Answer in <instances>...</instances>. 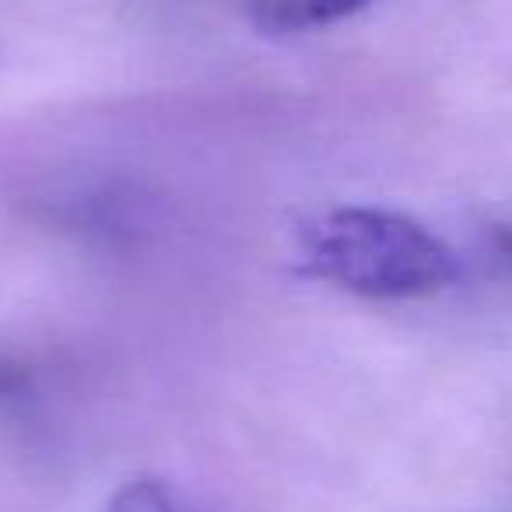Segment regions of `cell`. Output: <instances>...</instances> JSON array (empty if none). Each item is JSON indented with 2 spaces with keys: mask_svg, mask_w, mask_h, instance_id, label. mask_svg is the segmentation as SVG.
I'll use <instances>...</instances> for the list:
<instances>
[{
  "mask_svg": "<svg viewBox=\"0 0 512 512\" xmlns=\"http://www.w3.org/2000/svg\"><path fill=\"white\" fill-rule=\"evenodd\" d=\"M106 512H186V505L179 502L172 488L151 481V477H137L109 498Z\"/></svg>",
  "mask_w": 512,
  "mask_h": 512,
  "instance_id": "cell-3",
  "label": "cell"
},
{
  "mask_svg": "<svg viewBox=\"0 0 512 512\" xmlns=\"http://www.w3.org/2000/svg\"><path fill=\"white\" fill-rule=\"evenodd\" d=\"M36 390V369L25 355L0 344V407L22 404Z\"/></svg>",
  "mask_w": 512,
  "mask_h": 512,
  "instance_id": "cell-4",
  "label": "cell"
},
{
  "mask_svg": "<svg viewBox=\"0 0 512 512\" xmlns=\"http://www.w3.org/2000/svg\"><path fill=\"white\" fill-rule=\"evenodd\" d=\"M369 4L372 0H246V11L264 36H299L344 22Z\"/></svg>",
  "mask_w": 512,
  "mask_h": 512,
  "instance_id": "cell-2",
  "label": "cell"
},
{
  "mask_svg": "<svg viewBox=\"0 0 512 512\" xmlns=\"http://www.w3.org/2000/svg\"><path fill=\"white\" fill-rule=\"evenodd\" d=\"M295 260L306 278L376 302L428 299L463 274L449 242L383 207H334L309 218L295 235Z\"/></svg>",
  "mask_w": 512,
  "mask_h": 512,
  "instance_id": "cell-1",
  "label": "cell"
},
{
  "mask_svg": "<svg viewBox=\"0 0 512 512\" xmlns=\"http://www.w3.org/2000/svg\"><path fill=\"white\" fill-rule=\"evenodd\" d=\"M495 242H498V249L512 260V228H505V225L495 228Z\"/></svg>",
  "mask_w": 512,
  "mask_h": 512,
  "instance_id": "cell-5",
  "label": "cell"
}]
</instances>
